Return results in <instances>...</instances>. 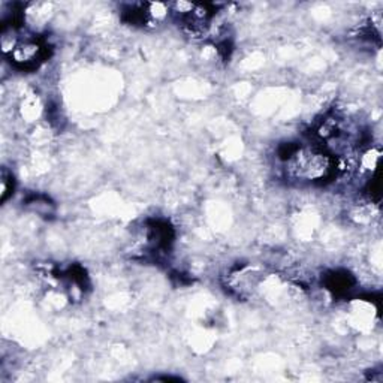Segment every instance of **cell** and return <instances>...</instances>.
<instances>
[{"mask_svg": "<svg viewBox=\"0 0 383 383\" xmlns=\"http://www.w3.org/2000/svg\"><path fill=\"white\" fill-rule=\"evenodd\" d=\"M8 56L15 68L21 71H35L50 57V47L46 41L30 38L15 43Z\"/></svg>", "mask_w": 383, "mask_h": 383, "instance_id": "6da1fadb", "label": "cell"}, {"mask_svg": "<svg viewBox=\"0 0 383 383\" xmlns=\"http://www.w3.org/2000/svg\"><path fill=\"white\" fill-rule=\"evenodd\" d=\"M150 243L159 250H167L174 242V229L165 221H153L148 225Z\"/></svg>", "mask_w": 383, "mask_h": 383, "instance_id": "7a4b0ae2", "label": "cell"}, {"mask_svg": "<svg viewBox=\"0 0 383 383\" xmlns=\"http://www.w3.org/2000/svg\"><path fill=\"white\" fill-rule=\"evenodd\" d=\"M325 288L333 292L337 297H342V295H346L350 289L355 286V279L347 271H333L328 272L323 279Z\"/></svg>", "mask_w": 383, "mask_h": 383, "instance_id": "3957f363", "label": "cell"}, {"mask_svg": "<svg viewBox=\"0 0 383 383\" xmlns=\"http://www.w3.org/2000/svg\"><path fill=\"white\" fill-rule=\"evenodd\" d=\"M14 190V177L13 174L8 172L6 169L2 171V201L5 202L8 196Z\"/></svg>", "mask_w": 383, "mask_h": 383, "instance_id": "277c9868", "label": "cell"}]
</instances>
